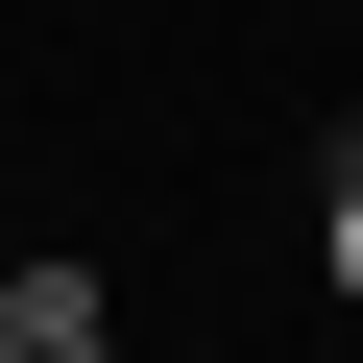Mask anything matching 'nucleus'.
I'll list each match as a JSON object with an SVG mask.
<instances>
[{"label":"nucleus","instance_id":"f257e3e1","mask_svg":"<svg viewBox=\"0 0 363 363\" xmlns=\"http://www.w3.org/2000/svg\"><path fill=\"white\" fill-rule=\"evenodd\" d=\"M0 339H25V363H49V339H121V315H97V267L49 242V267H0Z\"/></svg>","mask_w":363,"mask_h":363},{"label":"nucleus","instance_id":"f03ea898","mask_svg":"<svg viewBox=\"0 0 363 363\" xmlns=\"http://www.w3.org/2000/svg\"><path fill=\"white\" fill-rule=\"evenodd\" d=\"M315 291L363 315V169H339V194H315Z\"/></svg>","mask_w":363,"mask_h":363},{"label":"nucleus","instance_id":"7ed1b4c3","mask_svg":"<svg viewBox=\"0 0 363 363\" xmlns=\"http://www.w3.org/2000/svg\"><path fill=\"white\" fill-rule=\"evenodd\" d=\"M49 363H121V339H49Z\"/></svg>","mask_w":363,"mask_h":363},{"label":"nucleus","instance_id":"20e7f679","mask_svg":"<svg viewBox=\"0 0 363 363\" xmlns=\"http://www.w3.org/2000/svg\"><path fill=\"white\" fill-rule=\"evenodd\" d=\"M0 363H25V339H0Z\"/></svg>","mask_w":363,"mask_h":363}]
</instances>
